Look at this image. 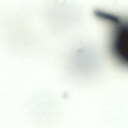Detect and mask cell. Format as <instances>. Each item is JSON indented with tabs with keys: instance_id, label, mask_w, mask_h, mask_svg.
I'll return each instance as SVG.
<instances>
[{
	"instance_id": "1",
	"label": "cell",
	"mask_w": 128,
	"mask_h": 128,
	"mask_svg": "<svg viewBox=\"0 0 128 128\" xmlns=\"http://www.w3.org/2000/svg\"><path fill=\"white\" fill-rule=\"evenodd\" d=\"M94 14L95 16L98 20L107 24H116L126 20L116 14L100 9L95 10Z\"/></svg>"
}]
</instances>
